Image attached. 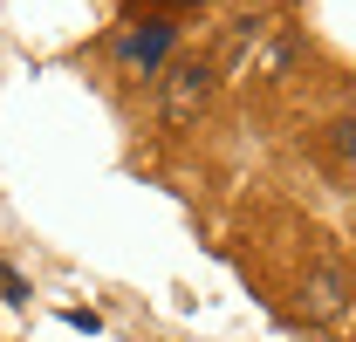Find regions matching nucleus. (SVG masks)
Returning <instances> with one entry per match:
<instances>
[{"label": "nucleus", "instance_id": "obj_1", "mask_svg": "<svg viewBox=\"0 0 356 342\" xmlns=\"http://www.w3.org/2000/svg\"><path fill=\"white\" fill-rule=\"evenodd\" d=\"M213 83H220V69L206 62V55H185L165 69V89H158V117L165 130H192L206 117V103H213Z\"/></svg>", "mask_w": 356, "mask_h": 342}, {"label": "nucleus", "instance_id": "obj_2", "mask_svg": "<svg viewBox=\"0 0 356 342\" xmlns=\"http://www.w3.org/2000/svg\"><path fill=\"white\" fill-rule=\"evenodd\" d=\"M302 315L322 322V329H343V315H350V274H343V260H322L302 281Z\"/></svg>", "mask_w": 356, "mask_h": 342}, {"label": "nucleus", "instance_id": "obj_3", "mask_svg": "<svg viewBox=\"0 0 356 342\" xmlns=\"http://www.w3.org/2000/svg\"><path fill=\"white\" fill-rule=\"evenodd\" d=\"M172 42H178L172 21L124 28V35H117V62H124V69H144V76H158V69H165V55H172Z\"/></svg>", "mask_w": 356, "mask_h": 342}, {"label": "nucleus", "instance_id": "obj_4", "mask_svg": "<svg viewBox=\"0 0 356 342\" xmlns=\"http://www.w3.org/2000/svg\"><path fill=\"white\" fill-rule=\"evenodd\" d=\"M0 295H7V301H14V308H21V301H28V281H21L14 267H0Z\"/></svg>", "mask_w": 356, "mask_h": 342}, {"label": "nucleus", "instance_id": "obj_5", "mask_svg": "<svg viewBox=\"0 0 356 342\" xmlns=\"http://www.w3.org/2000/svg\"><path fill=\"white\" fill-rule=\"evenodd\" d=\"M131 7H199V0H131Z\"/></svg>", "mask_w": 356, "mask_h": 342}]
</instances>
